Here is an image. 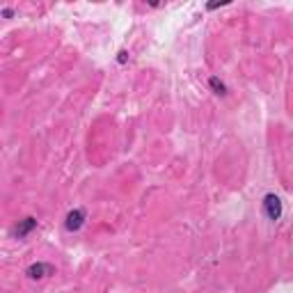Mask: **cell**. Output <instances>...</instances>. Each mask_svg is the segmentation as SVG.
Listing matches in <instances>:
<instances>
[{"instance_id":"277c9868","label":"cell","mask_w":293,"mask_h":293,"mask_svg":"<svg viewBox=\"0 0 293 293\" xmlns=\"http://www.w3.org/2000/svg\"><path fill=\"white\" fill-rule=\"evenodd\" d=\"M35 227H37V220H35V218H25V222H21V225L16 227V236L23 238V236L30 232V229H35Z\"/></svg>"},{"instance_id":"6da1fadb","label":"cell","mask_w":293,"mask_h":293,"mask_svg":"<svg viewBox=\"0 0 293 293\" xmlns=\"http://www.w3.org/2000/svg\"><path fill=\"white\" fill-rule=\"evenodd\" d=\"M263 213H266V218L268 220H279L282 215V199L277 195H266L263 197Z\"/></svg>"},{"instance_id":"8992f818","label":"cell","mask_w":293,"mask_h":293,"mask_svg":"<svg viewBox=\"0 0 293 293\" xmlns=\"http://www.w3.org/2000/svg\"><path fill=\"white\" fill-rule=\"evenodd\" d=\"M126 55H128L126 51H121V53H119V62H126Z\"/></svg>"},{"instance_id":"3957f363","label":"cell","mask_w":293,"mask_h":293,"mask_svg":"<svg viewBox=\"0 0 293 293\" xmlns=\"http://www.w3.org/2000/svg\"><path fill=\"white\" fill-rule=\"evenodd\" d=\"M46 273H53V268L48 263H32L30 268H28V277L39 279V277H44Z\"/></svg>"},{"instance_id":"5b68a950","label":"cell","mask_w":293,"mask_h":293,"mask_svg":"<svg viewBox=\"0 0 293 293\" xmlns=\"http://www.w3.org/2000/svg\"><path fill=\"white\" fill-rule=\"evenodd\" d=\"M211 87L215 90V94H227V87H225V83H220L218 78H211Z\"/></svg>"},{"instance_id":"7a4b0ae2","label":"cell","mask_w":293,"mask_h":293,"mask_svg":"<svg viewBox=\"0 0 293 293\" xmlns=\"http://www.w3.org/2000/svg\"><path fill=\"white\" fill-rule=\"evenodd\" d=\"M85 222V211L83 209H76L71 211L67 215V220H64V227H67V232H78L80 227H83Z\"/></svg>"}]
</instances>
